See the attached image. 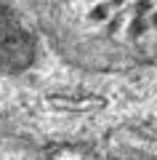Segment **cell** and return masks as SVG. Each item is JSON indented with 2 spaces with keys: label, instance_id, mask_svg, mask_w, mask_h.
Wrapping results in <instances>:
<instances>
[{
  "label": "cell",
  "instance_id": "obj_4",
  "mask_svg": "<svg viewBox=\"0 0 157 160\" xmlns=\"http://www.w3.org/2000/svg\"><path fill=\"white\" fill-rule=\"evenodd\" d=\"M152 8V0H139V3H136V13H146Z\"/></svg>",
  "mask_w": 157,
  "mask_h": 160
},
{
  "label": "cell",
  "instance_id": "obj_3",
  "mask_svg": "<svg viewBox=\"0 0 157 160\" xmlns=\"http://www.w3.org/2000/svg\"><path fill=\"white\" fill-rule=\"evenodd\" d=\"M144 29H146V24L141 22V19H136V22L130 24V35H141V32H144Z\"/></svg>",
  "mask_w": 157,
  "mask_h": 160
},
{
  "label": "cell",
  "instance_id": "obj_2",
  "mask_svg": "<svg viewBox=\"0 0 157 160\" xmlns=\"http://www.w3.org/2000/svg\"><path fill=\"white\" fill-rule=\"evenodd\" d=\"M91 19H96V22H104V19H107V6L93 8V11H91Z\"/></svg>",
  "mask_w": 157,
  "mask_h": 160
},
{
  "label": "cell",
  "instance_id": "obj_1",
  "mask_svg": "<svg viewBox=\"0 0 157 160\" xmlns=\"http://www.w3.org/2000/svg\"><path fill=\"white\" fill-rule=\"evenodd\" d=\"M32 59V40L8 11L0 8V64L8 69L27 67Z\"/></svg>",
  "mask_w": 157,
  "mask_h": 160
},
{
  "label": "cell",
  "instance_id": "obj_5",
  "mask_svg": "<svg viewBox=\"0 0 157 160\" xmlns=\"http://www.w3.org/2000/svg\"><path fill=\"white\" fill-rule=\"evenodd\" d=\"M152 24H155V27H157V11L152 13Z\"/></svg>",
  "mask_w": 157,
  "mask_h": 160
},
{
  "label": "cell",
  "instance_id": "obj_6",
  "mask_svg": "<svg viewBox=\"0 0 157 160\" xmlns=\"http://www.w3.org/2000/svg\"><path fill=\"white\" fill-rule=\"evenodd\" d=\"M112 3H115V6H123V3H125V0H112Z\"/></svg>",
  "mask_w": 157,
  "mask_h": 160
}]
</instances>
